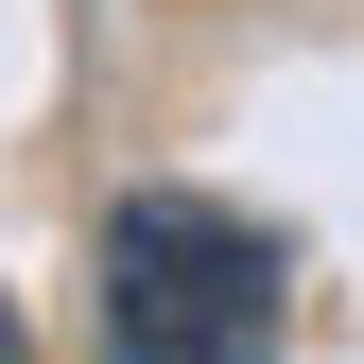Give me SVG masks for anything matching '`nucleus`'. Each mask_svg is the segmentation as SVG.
<instances>
[{
  "label": "nucleus",
  "instance_id": "nucleus-1",
  "mask_svg": "<svg viewBox=\"0 0 364 364\" xmlns=\"http://www.w3.org/2000/svg\"><path fill=\"white\" fill-rule=\"evenodd\" d=\"M87 295H105V364H278L295 330L278 225H243L225 191H122L87 243Z\"/></svg>",
  "mask_w": 364,
  "mask_h": 364
},
{
  "label": "nucleus",
  "instance_id": "nucleus-2",
  "mask_svg": "<svg viewBox=\"0 0 364 364\" xmlns=\"http://www.w3.org/2000/svg\"><path fill=\"white\" fill-rule=\"evenodd\" d=\"M0 364H35V330H18V295H0Z\"/></svg>",
  "mask_w": 364,
  "mask_h": 364
}]
</instances>
